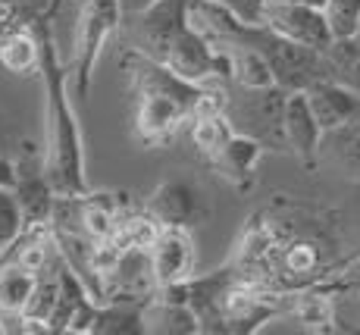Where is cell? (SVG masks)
I'll list each match as a JSON object with an SVG mask.
<instances>
[{
	"mask_svg": "<svg viewBox=\"0 0 360 335\" xmlns=\"http://www.w3.org/2000/svg\"><path fill=\"white\" fill-rule=\"evenodd\" d=\"M338 232V210L276 194L245 222L229 263L241 279L288 298L338 273L345 263Z\"/></svg>",
	"mask_w": 360,
	"mask_h": 335,
	"instance_id": "6da1fadb",
	"label": "cell"
},
{
	"mask_svg": "<svg viewBox=\"0 0 360 335\" xmlns=\"http://www.w3.org/2000/svg\"><path fill=\"white\" fill-rule=\"evenodd\" d=\"M32 25L41 38V94H44V163L47 176L60 198H75L88 191V172H85V135H82L79 116L72 107V82H69V66L63 63L53 38V19L44 13H34Z\"/></svg>",
	"mask_w": 360,
	"mask_h": 335,
	"instance_id": "7a4b0ae2",
	"label": "cell"
},
{
	"mask_svg": "<svg viewBox=\"0 0 360 335\" xmlns=\"http://www.w3.org/2000/svg\"><path fill=\"white\" fill-rule=\"evenodd\" d=\"M120 63L131 88V138L144 148H166L191 122L204 88L131 47Z\"/></svg>",
	"mask_w": 360,
	"mask_h": 335,
	"instance_id": "3957f363",
	"label": "cell"
},
{
	"mask_svg": "<svg viewBox=\"0 0 360 335\" xmlns=\"http://www.w3.org/2000/svg\"><path fill=\"white\" fill-rule=\"evenodd\" d=\"M122 23H126V13H122L120 0H79L72 57H69V82H72V91L79 101H88L101 51L113 34L122 32Z\"/></svg>",
	"mask_w": 360,
	"mask_h": 335,
	"instance_id": "277c9868",
	"label": "cell"
},
{
	"mask_svg": "<svg viewBox=\"0 0 360 335\" xmlns=\"http://www.w3.org/2000/svg\"><path fill=\"white\" fill-rule=\"evenodd\" d=\"M285 101L288 91L279 85L269 88H238L229 85L226 116L235 132L263 141L266 151H288L285 144Z\"/></svg>",
	"mask_w": 360,
	"mask_h": 335,
	"instance_id": "5b68a950",
	"label": "cell"
},
{
	"mask_svg": "<svg viewBox=\"0 0 360 335\" xmlns=\"http://www.w3.org/2000/svg\"><path fill=\"white\" fill-rule=\"evenodd\" d=\"M13 194L19 201L25 229H44L53 226V210H57V188L47 176L44 151L34 141H22L13 157Z\"/></svg>",
	"mask_w": 360,
	"mask_h": 335,
	"instance_id": "8992f818",
	"label": "cell"
},
{
	"mask_svg": "<svg viewBox=\"0 0 360 335\" xmlns=\"http://www.w3.org/2000/svg\"><path fill=\"white\" fill-rule=\"evenodd\" d=\"M185 25H188V0H157L144 13L126 16L120 34L126 38V47L163 63Z\"/></svg>",
	"mask_w": 360,
	"mask_h": 335,
	"instance_id": "52a82bcc",
	"label": "cell"
},
{
	"mask_svg": "<svg viewBox=\"0 0 360 335\" xmlns=\"http://www.w3.org/2000/svg\"><path fill=\"white\" fill-rule=\"evenodd\" d=\"M263 25L288 41L314 47V51H326L335 41L323 6L301 4V0H269L266 10H263Z\"/></svg>",
	"mask_w": 360,
	"mask_h": 335,
	"instance_id": "ba28073f",
	"label": "cell"
},
{
	"mask_svg": "<svg viewBox=\"0 0 360 335\" xmlns=\"http://www.w3.org/2000/svg\"><path fill=\"white\" fill-rule=\"evenodd\" d=\"M150 213L163 222V226H182V229H195L210 216V198L195 179H166L148 194L144 201Z\"/></svg>",
	"mask_w": 360,
	"mask_h": 335,
	"instance_id": "9c48e42d",
	"label": "cell"
},
{
	"mask_svg": "<svg viewBox=\"0 0 360 335\" xmlns=\"http://www.w3.org/2000/svg\"><path fill=\"white\" fill-rule=\"evenodd\" d=\"M150 263H154L157 289L172 282H185V279L195 276L198 251H195V239H191V229L163 226V232L157 235L154 248H150Z\"/></svg>",
	"mask_w": 360,
	"mask_h": 335,
	"instance_id": "30bf717a",
	"label": "cell"
},
{
	"mask_svg": "<svg viewBox=\"0 0 360 335\" xmlns=\"http://www.w3.org/2000/svg\"><path fill=\"white\" fill-rule=\"evenodd\" d=\"M323 125L316 122L310 101L304 91H288L285 101V144L288 153H295V160L304 170H316L320 166V144H323Z\"/></svg>",
	"mask_w": 360,
	"mask_h": 335,
	"instance_id": "8fae6325",
	"label": "cell"
},
{
	"mask_svg": "<svg viewBox=\"0 0 360 335\" xmlns=\"http://www.w3.org/2000/svg\"><path fill=\"white\" fill-rule=\"evenodd\" d=\"M263 153H266L263 141L245 135V132H232V138L223 144V151L210 160V166L235 191L248 194L254 188V182H257V166H260Z\"/></svg>",
	"mask_w": 360,
	"mask_h": 335,
	"instance_id": "7c38bea8",
	"label": "cell"
},
{
	"mask_svg": "<svg viewBox=\"0 0 360 335\" xmlns=\"http://www.w3.org/2000/svg\"><path fill=\"white\" fill-rule=\"evenodd\" d=\"M307 101L314 110L316 122L323 125V132L342 129L360 120V91L338 79H320L307 88Z\"/></svg>",
	"mask_w": 360,
	"mask_h": 335,
	"instance_id": "4fadbf2b",
	"label": "cell"
},
{
	"mask_svg": "<svg viewBox=\"0 0 360 335\" xmlns=\"http://www.w3.org/2000/svg\"><path fill=\"white\" fill-rule=\"evenodd\" d=\"M0 69L16 79H25V75H38L41 69V38L34 32L32 19L16 29L0 34Z\"/></svg>",
	"mask_w": 360,
	"mask_h": 335,
	"instance_id": "5bb4252c",
	"label": "cell"
},
{
	"mask_svg": "<svg viewBox=\"0 0 360 335\" xmlns=\"http://www.w3.org/2000/svg\"><path fill=\"white\" fill-rule=\"evenodd\" d=\"M217 51H223L226 63H229V82L238 88H269L276 85V75L269 60L263 57L254 44L248 41H229L219 44Z\"/></svg>",
	"mask_w": 360,
	"mask_h": 335,
	"instance_id": "9a60e30c",
	"label": "cell"
},
{
	"mask_svg": "<svg viewBox=\"0 0 360 335\" xmlns=\"http://www.w3.org/2000/svg\"><path fill=\"white\" fill-rule=\"evenodd\" d=\"M144 332L154 335H200V317L185 301L150 298L144 304Z\"/></svg>",
	"mask_w": 360,
	"mask_h": 335,
	"instance_id": "2e32d148",
	"label": "cell"
},
{
	"mask_svg": "<svg viewBox=\"0 0 360 335\" xmlns=\"http://www.w3.org/2000/svg\"><path fill=\"white\" fill-rule=\"evenodd\" d=\"M320 163H329L345 179L360 182V122L342 125V129H332L323 135Z\"/></svg>",
	"mask_w": 360,
	"mask_h": 335,
	"instance_id": "e0dca14e",
	"label": "cell"
},
{
	"mask_svg": "<svg viewBox=\"0 0 360 335\" xmlns=\"http://www.w3.org/2000/svg\"><path fill=\"white\" fill-rule=\"evenodd\" d=\"M60 304V273H57V260L41 273L38 279V289H34L29 307L22 310L19 317V329L22 332H47L51 329V320L53 310Z\"/></svg>",
	"mask_w": 360,
	"mask_h": 335,
	"instance_id": "ac0fdd59",
	"label": "cell"
},
{
	"mask_svg": "<svg viewBox=\"0 0 360 335\" xmlns=\"http://www.w3.org/2000/svg\"><path fill=\"white\" fill-rule=\"evenodd\" d=\"M38 279L41 273H32L16 260L0 263V317H22L38 289Z\"/></svg>",
	"mask_w": 360,
	"mask_h": 335,
	"instance_id": "d6986e66",
	"label": "cell"
},
{
	"mask_svg": "<svg viewBox=\"0 0 360 335\" xmlns=\"http://www.w3.org/2000/svg\"><path fill=\"white\" fill-rule=\"evenodd\" d=\"M191 144H195V151L200 153V157L210 163L213 157H217L219 151H223V144L232 138L235 125L229 122V116H226V110H210V113H198L191 116Z\"/></svg>",
	"mask_w": 360,
	"mask_h": 335,
	"instance_id": "ffe728a7",
	"label": "cell"
},
{
	"mask_svg": "<svg viewBox=\"0 0 360 335\" xmlns=\"http://www.w3.org/2000/svg\"><path fill=\"white\" fill-rule=\"evenodd\" d=\"M144 332V304L107 301L98 307L91 335H141Z\"/></svg>",
	"mask_w": 360,
	"mask_h": 335,
	"instance_id": "44dd1931",
	"label": "cell"
},
{
	"mask_svg": "<svg viewBox=\"0 0 360 335\" xmlns=\"http://www.w3.org/2000/svg\"><path fill=\"white\" fill-rule=\"evenodd\" d=\"M160 232H163V222L157 220L148 207H141V210L126 207V213L120 216V226H116L113 239L120 248H148L150 251Z\"/></svg>",
	"mask_w": 360,
	"mask_h": 335,
	"instance_id": "7402d4cb",
	"label": "cell"
},
{
	"mask_svg": "<svg viewBox=\"0 0 360 335\" xmlns=\"http://www.w3.org/2000/svg\"><path fill=\"white\" fill-rule=\"evenodd\" d=\"M25 232L22 210H19V201L13 194L10 185H0V257L16 244V239Z\"/></svg>",
	"mask_w": 360,
	"mask_h": 335,
	"instance_id": "603a6c76",
	"label": "cell"
},
{
	"mask_svg": "<svg viewBox=\"0 0 360 335\" xmlns=\"http://www.w3.org/2000/svg\"><path fill=\"white\" fill-rule=\"evenodd\" d=\"M332 38H351L360 23V0H323Z\"/></svg>",
	"mask_w": 360,
	"mask_h": 335,
	"instance_id": "cb8c5ba5",
	"label": "cell"
},
{
	"mask_svg": "<svg viewBox=\"0 0 360 335\" xmlns=\"http://www.w3.org/2000/svg\"><path fill=\"white\" fill-rule=\"evenodd\" d=\"M41 10H44V6L34 10L32 0H0V34L16 29V25H22V23H29L34 13H41Z\"/></svg>",
	"mask_w": 360,
	"mask_h": 335,
	"instance_id": "d4e9b609",
	"label": "cell"
},
{
	"mask_svg": "<svg viewBox=\"0 0 360 335\" xmlns=\"http://www.w3.org/2000/svg\"><path fill=\"white\" fill-rule=\"evenodd\" d=\"M213 4L226 6V10L235 13L248 25H263V10H266L269 0H213Z\"/></svg>",
	"mask_w": 360,
	"mask_h": 335,
	"instance_id": "484cf974",
	"label": "cell"
},
{
	"mask_svg": "<svg viewBox=\"0 0 360 335\" xmlns=\"http://www.w3.org/2000/svg\"><path fill=\"white\" fill-rule=\"evenodd\" d=\"M150 4H157V0H120V6H122V13H126V16H135V13H144Z\"/></svg>",
	"mask_w": 360,
	"mask_h": 335,
	"instance_id": "4316f807",
	"label": "cell"
},
{
	"mask_svg": "<svg viewBox=\"0 0 360 335\" xmlns=\"http://www.w3.org/2000/svg\"><path fill=\"white\" fill-rule=\"evenodd\" d=\"M66 4V0H44V10H41V13H44V16H57V13H60V6H63Z\"/></svg>",
	"mask_w": 360,
	"mask_h": 335,
	"instance_id": "83f0119b",
	"label": "cell"
},
{
	"mask_svg": "<svg viewBox=\"0 0 360 335\" xmlns=\"http://www.w3.org/2000/svg\"><path fill=\"white\" fill-rule=\"evenodd\" d=\"M351 38H354V44H360V23H357V29H354V34H351Z\"/></svg>",
	"mask_w": 360,
	"mask_h": 335,
	"instance_id": "f1b7e54d",
	"label": "cell"
},
{
	"mask_svg": "<svg viewBox=\"0 0 360 335\" xmlns=\"http://www.w3.org/2000/svg\"><path fill=\"white\" fill-rule=\"evenodd\" d=\"M4 129H6V116L0 113V132H4Z\"/></svg>",
	"mask_w": 360,
	"mask_h": 335,
	"instance_id": "f546056e",
	"label": "cell"
},
{
	"mask_svg": "<svg viewBox=\"0 0 360 335\" xmlns=\"http://www.w3.org/2000/svg\"><path fill=\"white\" fill-rule=\"evenodd\" d=\"M301 4H316V6H323V0H301Z\"/></svg>",
	"mask_w": 360,
	"mask_h": 335,
	"instance_id": "4dcf8cb0",
	"label": "cell"
}]
</instances>
